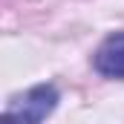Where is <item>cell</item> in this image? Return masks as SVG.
I'll return each mask as SVG.
<instances>
[{
    "label": "cell",
    "mask_w": 124,
    "mask_h": 124,
    "mask_svg": "<svg viewBox=\"0 0 124 124\" xmlns=\"http://www.w3.org/2000/svg\"><path fill=\"white\" fill-rule=\"evenodd\" d=\"M55 107H58V90L52 84H35L6 113H12V118L17 124H40Z\"/></svg>",
    "instance_id": "1"
},
{
    "label": "cell",
    "mask_w": 124,
    "mask_h": 124,
    "mask_svg": "<svg viewBox=\"0 0 124 124\" xmlns=\"http://www.w3.org/2000/svg\"><path fill=\"white\" fill-rule=\"evenodd\" d=\"M93 63L104 78H124V32L110 35L98 46Z\"/></svg>",
    "instance_id": "2"
}]
</instances>
